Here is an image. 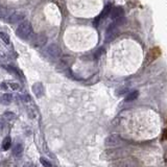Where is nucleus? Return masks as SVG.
<instances>
[{
    "instance_id": "obj_1",
    "label": "nucleus",
    "mask_w": 167,
    "mask_h": 167,
    "mask_svg": "<svg viewBox=\"0 0 167 167\" xmlns=\"http://www.w3.org/2000/svg\"><path fill=\"white\" fill-rule=\"evenodd\" d=\"M109 167H138V163L137 160L133 158H127V159L115 161Z\"/></svg>"
},
{
    "instance_id": "obj_8",
    "label": "nucleus",
    "mask_w": 167,
    "mask_h": 167,
    "mask_svg": "<svg viewBox=\"0 0 167 167\" xmlns=\"http://www.w3.org/2000/svg\"><path fill=\"white\" fill-rule=\"evenodd\" d=\"M11 143H12V139H11V137H5L4 140H3V142H2V149L7 150L11 147Z\"/></svg>"
},
{
    "instance_id": "obj_10",
    "label": "nucleus",
    "mask_w": 167,
    "mask_h": 167,
    "mask_svg": "<svg viewBox=\"0 0 167 167\" xmlns=\"http://www.w3.org/2000/svg\"><path fill=\"white\" fill-rule=\"evenodd\" d=\"M2 118H3V119H5V120H8V121H11V120H13V119H15V118H16V115H15V113H13V112H5L4 114H3Z\"/></svg>"
},
{
    "instance_id": "obj_13",
    "label": "nucleus",
    "mask_w": 167,
    "mask_h": 167,
    "mask_svg": "<svg viewBox=\"0 0 167 167\" xmlns=\"http://www.w3.org/2000/svg\"><path fill=\"white\" fill-rule=\"evenodd\" d=\"M0 37L2 38V40L4 41L5 43H8V42H10V39H8V37H7L6 35H5V33H0Z\"/></svg>"
},
{
    "instance_id": "obj_3",
    "label": "nucleus",
    "mask_w": 167,
    "mask_h": 167,
    "mask_svg": "<svg viewBox=\"0 0 167 167\" xmlns=\"http://www.w3.org/2000/svg\"><path fill=\"white\" fill-rule=\"evenodd\" d=\"M161 55V50L159 47H154L151 48V49L149 50V52H148L147 54V57H146V61H147V64L150 62H153V61H155L156 59H158V57Z\"/></svg>"
},
{
    "instance_id": "obj_9",
    "label": "nucleus",
    "mask_w": 167,
    "mask_h": 167,
    "mask_svg": "<svg viewBox=\"0 0 167 167\" xmlns=\"http://www.w3.org/2000/svg\"><path fill=\"white\" fill-rule=\"evenodd\" d=\"M138 95H139L138 91H134V92H131L129 94H127L125 100H127V101H132V100H135L137 97H138Z\"/></svg>"
},
{
    "instance_id": "obj_11",
    "label": "nucleus",
    "mask_w": 167,
    "mask_h": 167,
    "mask_svg": "<svg viewBox=\"0 0 167 167\" xmlns=\"http://www.w3.org/2000/svg\"><path fill=\"white\" fill-rule=\"evenodd\" d=\"M40 161H41V163H42V165H43L44 167H52V165L50 164L49 161L46 160V159H44V158H41Z\"/></svg>"
},
{
    "instance_id": "obj_14",
    "label": "nucleus",
    "mask_w": 167,
    "mask_h": 167,
    "mask_svg": "<svg viewBox=\"0 0 167 167\" xmlns=\"http://www.w3.org/2000/svg\"><path fill=\"white\" fill-rule=\"evenodd\" d=\"M163 139L167 140V129H165L164 132H163Z\"/></svg>"
},
{
    "instance_id": "obj_5",
    "label": "nucleus",
    "mask_w": 167,
    "mask_h": 167,
    "mask_svg": "<svg viewBox=\"0 0 167 167\" xmlns=\"http://www.w3.org/2000/svg\"><path fill=\"white\" fill-rule=\"evenodd\" d=\"M29 33H30V29H29V27L27 26V25H25V24L21 25V26L18 28V35H19L20 37H22V38L27 37L29 35Z\"/></svg>"
},
{
    "instance_id": "obj_2",
    "label": "nucleus",
    "mask_w": 167,
    "mask_h": 167,
    "mask_svg": "<svg viewBox=\"0 0 167 167\" xmlns=\"http://www.w3.org/2000/svg\"><path fill=\"white\" fill-rule=\"evenodd\" d=\"M121 142H123L121 138L119 136H117V135H112V136H109L105 141V146H116V145H119Z\"/></svg>"
},
{
    "instance_id": "obj_12",
    "label": "nucleus",
    "mask_w": 167,
    "mask_h": 167,
    "mask_svg": "<svg viewBox=\"0 0 167 167\" xmlns=\"http://www.w3.org/2000/svg\"><path fill=\"white\" fill-rule=\"evenodd\" d=\"M8 85H10L11 88H12L13 90H19V89H20V86L16 83H10Z\"/></svg>"
},
{
    "instance_id": "obj_4",
    "label": "nucleus",
    "mask_w": 167,
    "mask_h": 167,
    "mask_svg": "<svg viewBox=\"0 0 167 167\" xmlns=\"http://www.w3.org/2000/svg\"><path fill=\"white\" fill-rule=\"evenodd\" d=\"M33 93L36 94L37 97H41V96L44 94V88H43V85L40 83H37L35 84L33 86Z\"/></svg>"
},
{
    "instance_id": "obj_15",
    "label": "nucleus",
    "mask_w": 167,
    "mask_h": 167,
    "mask_svg": "<svg viewBox=\"0 0 167 167\" xmlns=\"http://www.w3.org/2000/svg\"><path fill=\"white\" fill-rule=\"evenodd\" d=\"M1 89H6V87H5V84H1Z\"/></svg>"
},
{
    "instance_id": "obj_6",
    "label": "nucleus",
    "mask_w": 167,
    "mask_h": 167,
    "mask_svg": "<svg viewBox=\"0 0 167 167\" xmlns=\"http://www.w3.org/2000/svg\"><path fill=\"white\" fill-rule=\"evenodd\" d=\"M12 100H13V95L11 93L3 94V95L1 96V98H0V101H1L2 105H10V103H12Z\"/></svg>"
},
{
    "instance_id": "obj_16",
    "label": "nucleus",
    "mask_w": 167,
    "mask_h": 167,
    "mask_svg": "<svg viewBox=\"0 0 167 167\" xmlns=\"http://www.w3.org/2000/svg\"><path fill=\"white\" fill-rule=\"evenodd\" d=\"M30 167H36V166H35V165H30Z\"/></svg>"
},
{
    "instance_id": "obj_7",
    "label": "nucleus",
    "mask_w": 167,
    "mask_h": 167,
    "mask_svg": "<svg viewBox=\"0 0 167 167\" xmlns=\"http://www.w3.org/2000/svg\"><path fill=\"white\" fill-rule=\"evenodd\" d=\"M13 153H14L15 156H21V154L23 153V146L22 144L18 143L15 145V147L13 148Z\"/></svg>"
}]
</instances>
